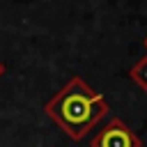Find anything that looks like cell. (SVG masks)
Returning <instances> with one entry per match:
<instances>
[{"label":"cell","mask_w":147,"mask_h":147,"mask_svg":"<svg viewBox=\"0 0 147 147\" xmlns=\"http://www.w3.org/2000/svg\"><path fill=\"white\" fill-rule=\"evenodd\" d=\"M44 110L71 140H80L90 129L101 122V117H106L108 103L80 76H74L46 103Z\"/></svg>","instance_id":"cell-1"},{"label":"cell","mask_w":147,"mask_h":147,"mask_svg":"<svg viewBox=\"0 0 147 147\" xmlns=\"http://www.w3.org/2000/svg\"><path fill=\"white\" fill-rule=\"evenodd\" d=\"M90 147H140V138L119 117H115L92 138Z\"/></svg>","instance_id":"cell-2"},{"label":"cell","mask_w":147,"mask_h":147,"mask_svg":"<svg viewBox=\"0 0 147 147\" xmlns=\"http://www.w3.org/2000/svg\"><path fill=\"white\" fill-rule=\"evenodd\" d=\"M131 78H133V80L147 92V57H142V60L131 69Z\"/></svg>","instance_id":"cell-3"},{"label":"cell","mask_w":147,"mask_h":147,"mask_svg":"<svg viewBox=\"0 0 147 147\" xmlns=\"http://www.w3.org/2000/svg\"><path fill=\"white\" fill-rule=\"evenodd\" d=\"M2 71H5V67H2V64H0V76H2Z\"/></svg>","instance_id":"cell-4"},{"label":"cell","mask_w":147,"mask_h":147,"mask_svg":"<svg viewBox=\"0 0 147 147\" xmlns=\"http://www.w3.org/2000/svg\"><path fill=\"white\" fill-rule=\"evenodd\" d=\"M145 46H147V41H145Z\"/></svg>","instance_id":"cell-5"}]
</instances>
